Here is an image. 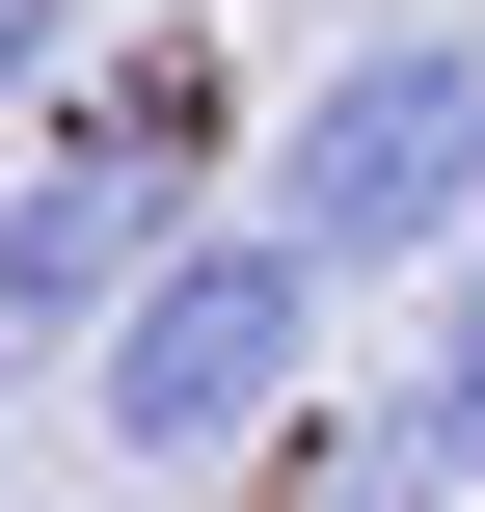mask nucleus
Masks as SVG:
<instances>
[{"label": "nucleus", "mask_w": 485, "mask_h": 512, "mask_svg": "<svg viewBox=\"0 0 485 512\" xmlns=\"http://www.w3.org/2000/svg\"><path fill=\"white\" fill-rule=\"evenodd\" d=\"M324 324H351V297L216 189V216H162V243H135V297L81 324V432H108L135 486H216V459H270V405L324 378Z\"/></svg>", "instance_id": "nucleus-1"}, {"label": "nucleus", "mask_w": 485, "mask_h": 512, "mask_svg": "<svg viewBox=\"0 0 485 512\" xmlns=\"http://www.w3.org/2000/svg\"><path fill=\"white\" fill-rule=\"evenodd\" d=\"M324 297H405L432 243L485 216V0H405V27H351L297 108H270V189H243Z\"/></svg>", "instance_id": "nucleus-2"}, {"label": "nucleus", "mask_w": 485, "mask_h": 512, "mask_svg": "<svg viewBox=\"0 0 485 512\" xmlns=\"http://www.w3.org/2000/svg\"><path fill=\"white\" fill-rule=\"evenodd\" d=\"M162 216H216V54H81L27 108V162H0V405L81 378V324L135 297Z\"/></svg>", "instance_id": "nucleus-3"}, {"label": "nucleus", "mask_w": 485, "mask_h": 512, "mask_svg": "<svg viewBox=\"0 0 485 512\" xmlns=\"http://www.w3.org/2000/svg\"><path fill=\"white\" fill-rule=\"evenodd\" d=\"M270 512H459V459L405 432V378H378V405L297 378V405H270Z\"/></svg>", "instance_id": "nucleus-4"}, {"label": "nucleus", "mask_w": 485, "mask_h": 512, "mask_svg": "<svg viewBox=\"0 0 485 512\" xmlns=\"http://www.w3.org/2000/svg\"><path fill=\"white\" fill-rule=\"evenodd\" d=\"M405 432H432V459L485 486V216L432 243V270H405Z\"/></svg>", "instance_id": "nucleus-5"}, {"label": "nucleus", "mask_w": 485, "mask_h": 512, "mask_svg": "<svg viewBox=\"0 0 485 512\" xmlns=\"http://www.w3.org/2000/svg\"><path fill=\"white\" fill-rule=\"evenodd\" d=\"M81 54H108V0H0V135H27V108H54Z\"/></svg>", "instance_id": "nucleus-6"}]
</instances>
